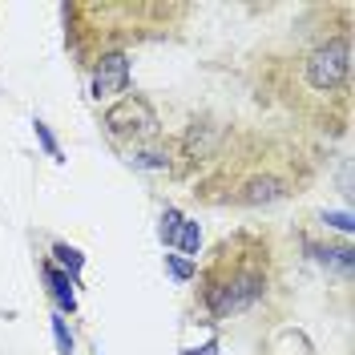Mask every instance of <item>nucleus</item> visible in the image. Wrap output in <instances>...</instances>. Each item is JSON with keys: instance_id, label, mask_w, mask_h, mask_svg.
<instances>
[{"instance_id": "nucleus-11", "label": "nucleus", "mask_w": 355, "mask_h": 355, "mask_svg": "<svg viewBox=\"0 0 355 355\" xmlns=\"http://www.w3.org/2000/svg\"><path fill=\"white\" fill-rule=\"evenodd\" d=\"M33 130H37V141L44 146V154H49V157H61V150H57V141H53V133H49V125H44V121H33Z\"/></svg>"}, {"instance_id": "nucleus-5", "label": "nucleus", "mask_w": 355, "mask_h": 355, "mask_svg": "<svg viewBox=\"0 0 355 355\" xmlns=\"http://www.w3.org/2000/svg\"><path fill=\"white\" fill-rule=\"evenodd\" d=\"M275 198H283V182H275V178H259V182L246 186V202H275Z\"/></svg>"}, {"instance_id": "nucleus-8", "label": "nucleus", "mask_w": 355, "mask_h": 355, "mask_svg": "<svg viewBox=\"0 0 355 355\" xmlns=\"http://www.w3.org/2000/svg\"><path fill=\"white\" fill-rule=\"evenodd\" d=\"M178 230H182V214H178V210H166V214H162V226H157L162 243H166V246L178 243Z\"/></svg>"}, {"instance_id": "nucleus-2", "label": "nucleus", "mask_w": 355, "mask_h": 355, "mask_svg": "<svg viewBox=\"0 0 355 355\" xmlns=\"http://www.w3.org/2000/svg\"><path fill=\"white\" fill-rule=\"evenodd\" d=\"M352 73V44L347 41H327L315 49L307 61V81L311 89H335L343 85V77Z\"/></svg>"}, {"instance_id": "nucleus-12", "label": "nucleus", "mask_w": 355, "mask_h": 355, "mask_svg": "<svg viewBox=\"0 0 355 355\" xmlns=\"http://www.w3.org/2000/svg\"><path fill=\"white\" fill-rule=\"evenodd\" d=\"M323 222H327V226H335V230H343V234L352 230V214H323Z\"/></svg>"}, {"instance_id": "nucleus-7", "label": "nucleus", "mask_w": 355, "mask_h": 355, "mask_svg": "<svg viewBox=\"0 0 355 355\" xmlns=\"http://www.w3.org/2000/svg\"><path fill=\"white\" fill-rule=\"evenodd\" d=\"M53 254H57V263L65 266L69 275H77V270L85 266V259H81V250H73V246H65V243H57V246H53Z\"/></svg>"}, {"instance_id": "nucleus-9", "label": "nucleus", "mask_w": 355, "mask_h": 355, "mask_svg": "<svg viewBox=\"0 0 355 355\" xmlns=\"http://www.w3.org/2000/svg\"><path fill=\"white\" fill-rule=\"evenodd\" d=\"M166 266H170V275H174L178 283H186V279L194 275V263H190V259H182V254H166Z\"/></svg>"}, {"instance_id": "nucleus-4", "label": "nucleus", "mask_w": 355, "mask_h": 355, "mask_svg": "<svg viewBox=\"0 0 355 355\" xmlns=\"http://www.w3.org/2000/svg\"><path fill=\"white\" fill-rule=\"evenodd\" d=\"M44 279H49V287H53L57 307H61V311H73V307H77V295H73V279H69V275H61L53 263H44Z\"/></svg>"}, {"instance_id": "nucleus-3", "label": "nucleus", "mask_w": 355, "mask_h": 355, "mask_svg": "<svg viewBox=\"0 0 355 355\" xmlns=\"http://www.w3.org/2000/svg\"><path fill=\"white\" fill-rule=\"evenodd\" d=\"M130 85V57L125 53H110V57H101L97 69H93V97L101 101V97H117V93H125Z\"/></svg>"}, {"instance_id": "nucleus-10", "label": "nucleus", "mask_w": 355, "mask_h": 355, "mask_svg": "<svg viewBox=\"0 0 355 355\" xmlns=\"http://www.w3.org/2000/svg\"><path fill=\"white\" fill-rule=\"evenodd\" d=\"M53 335H57V347H61V355L73 352V331L65 327V319H61V315L53 319Z\"/></svg>"}, {"instance_id": "nucleus-1", "label": "nucleus", "mask_w": 355, "mask_h": 355, "mask_svg": "<svg viewBox=\"0 0 355 355\" xmlns=\"http://www.w3.org/2000/svg\"><path fill=\"white\" fill-rule=\"evenodd\" d=\"M105 130H110L113 137L150 141V137H157V117L141 97H125V101H117V105L105 113Z\"/></svg>"}, {"instance_id": "nucleus-6", "label": "nucleus", "mask_w": 355, "mask_h": 355, "mask_svg": "<svg viewBox=\"0 0 355 355\" xmlns=\"http://www.w3.org/2000/svg\"><path fill=\"white\" fill-rule=\"evenodd\" d=\"M178 246H182V254H198V246H202L198 222H182V230H178Z\"/></svg>"}]
</instances>
